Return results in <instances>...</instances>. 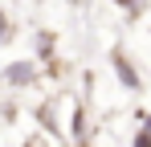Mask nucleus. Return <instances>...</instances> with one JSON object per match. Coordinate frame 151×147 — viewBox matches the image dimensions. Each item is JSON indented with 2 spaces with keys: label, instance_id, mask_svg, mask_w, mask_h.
Here are the masks:
<instances>
[{
  "label": "nucleus",
  "instance_id": "1",
  "mask_svg": "<svg viewBox=\"0 0 151 147\" xmlns=\"http://www.w3.org/2000/svg\"><path fill=\"white\" fill-rule=\"evenodd\" d=\"M0 78H4V86H29V82L37 78V66H33V61H17V66H8Z\"/></svg>",
  "mask_w": 151,
  "mask_h": 147
},
{
  "label": "nucleus",
  "instance_id": "2",
  "mask_svg": "<svg viewBox=\"0 0 151 147\" xmlns=\"http://www.w3.org/2000/svg\"><path fill=\"white\" fill-rule=\"evenodd\" d=\"M114 70H119V82H123L127 90H139V70L127 61L123 53H114Z\"/></svg>",
  "mask_w": 151,
  "mask_h": 147
},
{
  "label": "nucleus",
  "instance_id": "3",
  "mask_svg": "<svg viewBox=\"0 0 151 147\" xmlns=\"http://www.w3.org/2000/svg\"><path fill=\"white\" fill-rule=\"evenodd\" d=\"M135 147H151V131H147V127H143V131L135 135Z\"/></svg>",
  "mask_w": 151,
  "mask_h": 147
},
{
  "label": "nucleus",
  "instance_id": "4",
  "mask_svg": "<svg viewBox=\"0 0 151 147\" xmlns=\"http://www.w3.org/2000/svg\"><path fill=\"white\" fill-rule=\"evenodd\" d=\"M8 37H12V29H8V17L0 12V41H8Z\"/></svg>",
  "mask_w": 151,
  "mask_h": 147
},
{
  "label": "nucleus",
  "instance_id": "5",
  "mask_svg": "<svg viewBox=\"0 0 151 147\" xmlns=\"http://www.w3.org/2000/svg\"><path fill=\"white\" fill-rule=\"evenodd\" d=\"M139 119H143V127H147V131H151V115H139Z\"/></svg>",
  "mask_w": 151,
  "mask_h": 147
}]
</instances>
